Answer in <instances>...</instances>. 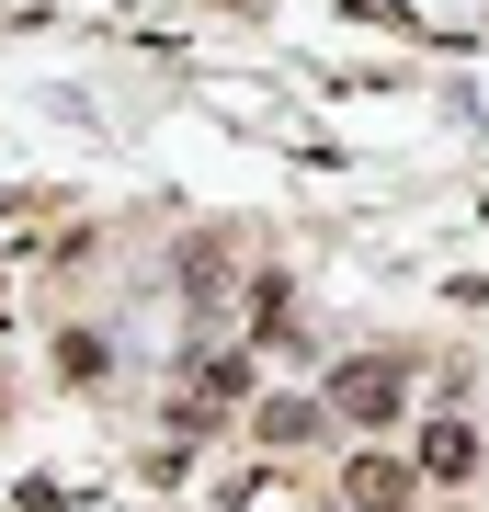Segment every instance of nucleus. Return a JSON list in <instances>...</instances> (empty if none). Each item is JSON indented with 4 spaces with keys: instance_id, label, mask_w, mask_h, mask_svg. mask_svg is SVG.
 <instances>
[{
    "instance_id": "nucleus-1",
    "label": "nucleus",
    "mask_w": 489,
    "mask_h": 512,
    "mask_svg": "<svg viewBox=\"0 0 489 512\" xmlns=\"http://www.w3.org/2000/svg\"><path fill=\"white\" fill-rule=\"evenodd\" d=\"M399 399H410V387H399V365H387V353H364V365L330 376V410H342V421H387Z\"/></svg>"
},
{
    "instance_id": "nucleus-2",
    "label": "nucleus",
    "mask_w": 489,
    "mask_h": 512,
    "mask_svg": "<svg viewBox=\"0 0 489 512\" xmlns=\"http://www.w3.org/2000/svg\"><path fill=\"white\" fill-rule=\"evenodd\" d=\"M421 478H444V490L478 478V433H467V421H433V433H421Z\"/></svg>"
},
{
    "instance_id": "nucleus-3",
    "label": "nucleus",
    "mask_w": 489,
    "mask_h": 512,
    "mask_svg": "<svg viewBox=\"0 0 489 512\" xmlns=\"http://www.w3.org/2000/svg\"><path fill=\"white\" fill-rule=\"evenodd\" d=\"M342 490H353V512H399V501H410V478H399V456H353Z\"/></svg>"
},
{
    "instance_id": "nucleus-4",
    "label": "nucleus",
    "mask_w": 489,
    "mask_h": 512,
    "mask_svg": "<svg viewBox=\"0 0 489 512\" xmlns=\"http://www.w3.org/2000/svg\"><path fill=\"white\" fill-rule=\"evenodd\" d=\"M262 433H273V444H308V433H319V410H308V399H273V410H262Z\"/></svg>"
}]
</instances>
